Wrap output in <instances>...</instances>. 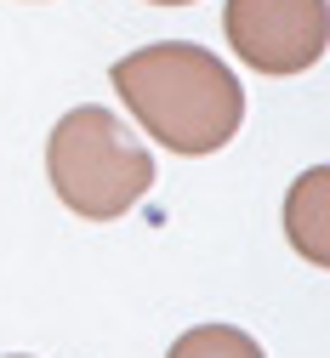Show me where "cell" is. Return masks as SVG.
<instances>
[{
  "instance_id": "6da1fadb",
  "label": "cell",
  "mask_w": 330,
  "mask_h": 358,
  "mask_svg": "<svg viewBox=\"0 0 330 358\" xmlns=\"http://www.w3.org/2000/svg\"><path fill=\"white\" fill-rule=\"evenodd\" d=\"M109 80L120 103L137 114V125L171 154H216L245 125L240 74L194 40H160V46L125 52Z\"/></svg>"
},
{
  "instance_id": "7a4b0ae2",
  "label": "cell",
  "mask_w": 330,
  "mask_h": 358,
  "mask_svg": "<svg viewBox=\"0 0 330 358\" xmlns=\"http://www.w3.org/2000/svg\"><path fill=\"white\" fill-rule=\"evenodd\" d=\"M46 176L74 216L114 222L154 188V154L125 131L120 114L80 103L46 137Z\"/></svg>"
},
{
  "instance_id": "3957f363",
  "label": "cell",
  "mask_w": 330,
  "mask_h": 358,
  "mask_svg": "<svg viewBox=\"0 0 330 358\" xmlns=\"http://www.w3.org/2000/svg\"><path fill=\"white\" fill-rule=\"evenodd\" d=\"M222 34L256 74H302L330 46L324 0H228Z\"/></svg>"
},
{
  "instance_id": "277c9868",
  "label": "cell",
  "mask_w": 330,
  "mask_h": 358,
  "mask_svg": "<svg viewBox=\"0 0 330 358\" xmlns=\"http://www.w3.org/2000/svg\"><path fill=\"white\" fill-rule=\"evenodd\" d=\"M285 239L302 262L330 267V165H313L285 194Z\"/></svg>"
},
{
  "instance_id": "5b68a950",
  "label": "cell",
  "mask_w": 330,
  "mask_h": 358,
  "mask_svg": "<svg viewBox=\"0 0 330 358\" xmlns=\"http://www.w3.org/2000/svg\"><path fill=\"white\" fill-rule=\"evenodd\" d=\"M165 358H268L256 347V336H245L240 324H194L188 336L171 341Z\"/></svg>"
},
{
  "instance_id": "8992f818",
  "label": "cell",
  "mask_w": 330,
  "mask_h": 358,
  "mask_svg": "<svg viewBox=\"0 0 330 358\" xmlns=\"http://www.w3.org/2000/svg\"><path fill=\"white\" fill-rule=\"evenodd\" d=\"M149 6H194V0H149Z\"/></svg>"
},
{
  "instance_id": "52a82bcc",
  "label": "cell",
  "mask_w": 330,
  "mask_h": 358,
  "mask_svg": "<svg viewBox=\"0 0 330 358\" xmlns=\"http://www.w3.org/2000/svg\"><path fill=\"white\" fill-rule=\"evenodd\" d=\"M12 358H23V352H12Z\"/></svg>"
}]
</instances>
